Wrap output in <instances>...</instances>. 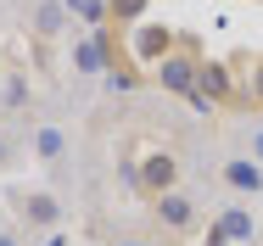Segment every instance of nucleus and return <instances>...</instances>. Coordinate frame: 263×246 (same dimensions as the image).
<instances>
[{"mask_svg": "<svg viewBox=\"0 0 263 246\" xmlns=\"http://www.w3.org/2000/svg\"><path fill=\"white\" fill-rule=\"evenodd\" d=\"M224 185H230V191H241V196H258V191H263V162L230 157V162H224Z\"/></svg>", "mask_w": 263, "mask_h": 246, "instance_id": "4", "label": "nucleus"}, {"mask_svg": "<svg viewBox=\"0 0 263 246\" xmlns=\"http://www.w3.org/2000/svg\"><path fill=\"white\" fill-rule=\"evenodd\" d=\"M106 11H112V23H140V11H146V0H112Z\"/></svg>", "mask_w": 263, "mask_h": 246, "instance_id": "10", "label": "nucleus"}, {"mask_svg": "<svg viewBox=\"0 0 263 246\" xmlns=\"http://www.w3.org/2000/svg\"><path fill=\"white\" fill-rule=\"evenodd\" d=\"M247 96L263 106V62H252V84H247Z\"/></svg>", "mask_w": 263, "mask_h": 246, "instance_id": "11", "label": "nucleus"}, {"mask_svg": "<svg viewBox=\"0 0 263 246\" xmlns=\"http://www.w3.org/2000/svg\"><path fill=\"white\" fill-rule=\"evenodd\" d=\"M218 224H224V235H230V241H252V213H247V207H230Z\"/></svg>", "mask_w": 263, "mask_h": 246, "instance_id": "6", "label": "nucleus"}, {"mask_svg": "<svg viewBox=\"0 0 263 246\" xmlns=\"http://www.w3.org/2000/svg\"><path fill=\"white\" fill-rule=\"evenodd\" d=\"M40 28H45V34H56V28H62V11H56V6H45V11H40Z\"/></svg>", "mask_w": 263, "mask_h": 246, "instance_id": "12", "label": "nucleus"}, {"mask_svg": "<svg viewBox=\"0 0 263 246\" xmlns=\"http://www.w3.org/2000/svg\"><path fill=\"white\" fill-rule=\"evenodd\" d=\"M62 151H67V140H62V129H40V157H45V162H56Z\"/></svg>", "mask_w": 263, "mask_h": 246, "instance_id": "9", "label": "nucleus"}, {"mask_svg": "<svg viewBox=\"0 0 263 246\" xmlns=\"http://www.w3.org/2000/svg\"><path fill=\"white\" fill-rule=\"evenodd\" d=\"M174 179H179V162H174L168 151H152V157L140 162V191H146V196H168Z\"/></svg>", "mask_w": 263, "mask_h": 246, "instance_id": "2", "label": "nucleus"}, {"mask_svg": "<svg viewBox=\"0 0 263 246\" xmlns=\"http://www.w3.org/2000/svg\"><path fill=\"white\" fill-rule=\"evenodd\" d=\"M252 162H263V135H252Z\"/></svg>", "mask_w": 263, "mask_h": 246, "instance_id": "14", "label": "nucleus"}, {"mask_svg": "<svg viewBox=\"0 0 263 246\" xmlns=\"http://www.w3.org/2000/svg\"><path fill=\"white\" fill-rule=\"evenodd\" d=\"M152 79H157L162 90H174V96H196V84H202V56H196V45H174L157 62Z\"/></svg>", "mask_w": 263, "mask_h": 246, "instance_id": "1", "label": "nucleus"}, {"mask_svg": "<svg viewBox=\"0 0 263 246\" xmlns=\"http://www.w3.org/2000/svg\"><path fill=\"white\" fill-rule=\"evenodd\" d=\"M23 218L28 224H56V201L51 196H28L23 201Z\"/></svg>", "mask_w": 263, "mask_h": 246, "instance_id": "7", "label": "nucleus"}, {"mask_svg": "<svg viewBox=\"0 0 263 246\" xmlns=\"http://www.w3.org/2000/svg\"><path fill=\"white\" fill-rule=\"evenodd\" d=\"M73 62H79V73H96V67H101V62H106V50H101V40H84V45L73 50Z\"/></svg>", "mask_w": 263, "mask_h": 246, "instance_id": "8", "label": "nucleus"}, {"mask_svg": "<svg viewBox=\"0 0 263 246\" xmlns=\"http://www.w3.org/2000/svg\"><path fill=\"white\" fill-rule=\"evenodd\" d=\"M208 246H230V235H224V224H213V230H208Z\"/></svg>", "mask_w": 263, "mask_h": 246, "instance_id": "13", "label": "nucleus"}, {"mask_svg": "<svg viewBox=\"0 0 263 246\" xmlns=\"http://www.w3.org/2000/svg\"><path fill=\"white\" fill-rule=\"evenodd\" d=\"M168 50H174V34L168 28H152V23L135 28V67H157Z\"/></svg>", "mask_w": 263, "mask_h": 246, "instance_id": "3", "label": "nucleus"}, {"mask_svg": "<svg viewBox=\"0 0 263 246\" xmlns=\"http://www.w3.org/2000/svg\"><path fill=\"white\" fill-rule=\"evenodd\" d=\"M152 201H157V218L168 224V230H191V224H196V207L179 196V191H168V196H152Z\"/></svg>", "mask_w": 263, "mask_h": 246, "instance_id": "5", "label": "nucleus"}]
</instances>
